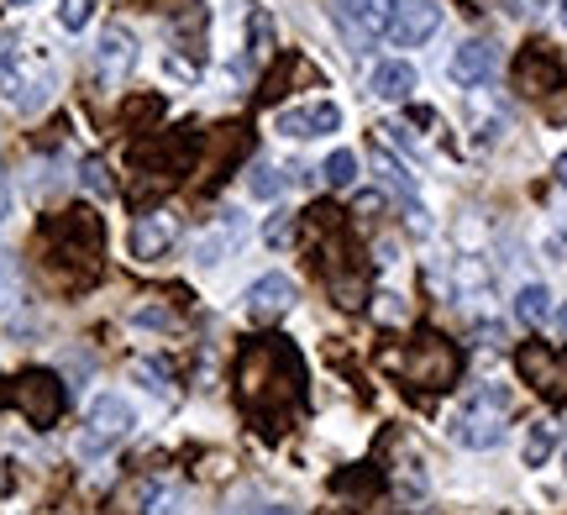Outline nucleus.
I'll return each mask as SVG.
<instances>
[{"mask_svg": "<svg viewBox=\"0 0 567 515\" xmlns=\"http://www.w3.org/2000/svg\"><path fill=\"white\" fill-rule=\"evenodd\" d=\"M505 426H509V394L484 384L478 394H467V405L457 411L452 421V436L473 447V453H488V447H499L505 442Z\"/></svg>", "mask_w": 567, "mask_h": 515, "instance_id": "obj_1", "label": "nucleus"}, {"mask_svg": "<svg viewBox=\"0 0 567 515\" xmlns=\"http://www.w3.org/2000/svg\"><path fill=\"white\" fill-rule=\"evenodd\" d=\"M515 369L530 390L551 400V405H567V348H551V342H520L515 348Z\"/></svg>", "mask_w": 567, "mask_h": 515, "instance_id": "obj_2", "label": "nucleus"}, {"mask_svg": "<svg viewBox=\"0 0 567 515\" xmlns=\"http://www.w3.org/2000/svg\"><path fill=\"white\" fill-rule=\"evenodd\" d=\"M400 369H405L410 384H421V390H446V384L457 379V348H452L446 337H421V342H410V352L400 358Z\"/></svg>", "mask_w": 567, "mask_h": 515, "instance_id": "obj_3", "label": "nucleus"}, {"mask_svg": "<svg viewBox=\"0 0 567 515\" xmlns=\"http://www.w3.org/2000/svg\"><path fill=\"white\" fill-rule=\"evenodd\" d=\"M295 306V279H284V274H264V279H252L243 295V310L252 327H268V321H284Z\"/></svg>", "mask_w": 567, "mask_h": 515, "instance_id": "obj_4", "label": "nucleus"}, {"mask_svg": "<svg viewBox=\"0 0 567 515\" xmlns=\"http://www.w3.org/2000/svg\"><path fill=\"white\" fill-rule=\"evenodd\" d=\"M509 74H515V90H520V95H551V90H563V63H557V53L542 48V42L520 48V59H515Z\"/></svg>", "mask_w": 567, "mask_h": 515, "instance_id": "obj_5", "label": "nucleus"}, {"mask_svg": "<svg viewBox=\"0 0 567 515\" xmlns=\"http://www.w3.org/2000/svg\"><path fill=\"white\" fill-rule=\"evenodd\" d=\"M132 426H137V411H132V400L126 394H95L90 400V447H101V442H122V436H132Z\"/></svg>", "mask_w": 567, "mask_h": 515, "instance_id": "obj_6", "label": "nucleus"}, {"mask_svg": "<svg viewBox=\"0 0 567 515\" xmlns=\"http://www.w3.org/2000/svg\"><path fill=\"white\" fill-rule=\"evenodd\" d=\"M436 27H442V6H431V0H400V11H394L384 38L394 48H421Z\"/></svg>", "mask_w": 567, "mask_h": 515, "instance_id": "obj_7", "label": "nucleus"}, {"mask_svg": "<svg viewBox=\"0 0 567 515\" xmlns=\"http://www.w3.org/2000/svg\"><path fill=\"white\" fill-rule=\"evenodd\" d=\"M174 243H179V216L174 210L137 216V227H132V253L137 258H163V253H174Z\"/></svg>", "mask_w": 567, "mask_h": 515, "instance_id": "obj_8", "label": "nucleus"}, {"mask_svg": "<svg viewBox=\"0 0 567 515\" xmlns=\"http://www.w3.org/2000/svg\"><path fill=\"white\" fill-rule=\"evenodd\" d=\"M494 69H499V42H488V38H467L457 53H452V80L457 84H488L494 80Z\"/></svg>", "mask_w": 567, "mask_h": 515, "instance_id": "obj_9", "label": "nucleus"}, {"mask_svg": "<svg viewBox=\"0 0 567 515\" xmlns=\"http://www.w3.org/2000/svg\"><path fill=\"white\" fill-rule=\"evenodd\" d=\"M284 137H326V132H337L342 126V111L331 101H316V105H295V111H279V122H274Z\"/></svg>", "mask_w": 567, "mask_h": 515, "instance_id": "obj_10", "label": "nucleus"}, {"mask_svg": "<svg viewBox=\"0 0 567 515\" xmlns=\"http://www.w3.org/2000/svg\"><path fill=\"white\" fill-rule=\"evenodd\" d=\"M95 59H101L105 80H122V74H132V63H137V42H132L126 27H105L101 42H95Z\"/></svg>", "mask_w": 567, "mask_h": 515, "instance_id": "obj_11", "label": "nucleus"}, {"mask_svg": "<svg viewBox=\"0 0 567 515\" xmlns=\"http://www.w3.org/2000/svg\"><path fill=\"white\" fill-rule=\"evenodd\" d=\"M415 69H410L405 59H384L379 69H373V95L379 101H410L415 95Z\"/></svg>", "mask_w": 567, "mask_h": 515, "instance_id": "obj_12", "label": "nucleus"}, {"mask_svg": "<svg viewBox=\"0 0 567 515\" xmlns=\"http://www.w3.org/2000/svg\"><path fill=\"white\" fill-rule=\"evenodd\" d=\"M237 243H243V227H237L231 216H221L216 227H205L200 237H195V264H221V258H231Z\"/></svg>", "mask_w": 567, "mask_h": 515, "instance_id": "obj_13", "label": "nucleus"}, {"mask_svg": "<svg viewBox=\"0 0 567 515\" xmlns=\"http://www.w3.org/2000/svg\"><path fill=\"white\" fill-rule=\"evenodd\" d=\"M342 6H347V17L358 21L363 32H373V38H384L394 11H400V0H342Z\"/></svg>", "mask_w": 567, "mask_h": 515, "instance_id": "obj_14", "label": "nucleus"}, {"mask_svg": "<svg viewBox=\"0 0 567 515\" xmlns=\"http://www.w3.org/2000/svg\"><path fill=\"white\" fill-rule=\"evenodd\" d=\"M515 316L526 321V327H547L551 321V289L547 285H526L515 295Z\"/></svg>", "mask_w": 567, "mask_h": 515, "instance_id": "obj_15", "label": "nucleus"}, {"mask_svg": "<svg viewBox=\"0 0 567 515\" xmlns=\"http://www.w3.org/2000/svg\"><path fill=\"white\" fill-rule=\"evenodd\" d=\"M373 164H379V174H384V185L394 189V195H405L410 206H415V174H405V164H394V158H389L384 147L373 153Z\"/></svg>", "mask_w": 567, "mask_h": 515, "instance_id": "obj_16", "label": "nucleus"}, {"mask_svg": "<svg viewBox=\"0 0 567 515\" xmlns=\"http://www.w3.org/2000/svg\"><path fill=\"white\" fill-rule=\"evenodd\" d=\"M326 185L331 189H352V179H358V153H347V147H337L331 158H326Z\"/></svg>", "mask_w": 567, "mask_h": 515, "instance_id": "obj_17", "label": "nucleus"}, {"mask_svg": "<svg viewBox=\"0 0 567 515\" xmlns=\"http://www.w3.org/2000/svg\"><path fill=\"white\" fill-rule=\"evenodd\" d=\"M547 457H551V426L547 421H536V426L526 432V463L530 468H542Z\"/></svg>", "mask_w": 567, "mask_h": 515, "instance_id": "obj_18", "label": "nucleus"}, {"mask_svg": "<svg viewBox=\"0 0 567 515\" xmlns=\"http://www.w3.org/2000/svg\"><path fill=\"white\" fill-rule=\"evenodd\" d=\"M80 185L90 189V195H111V168H105V158H84L80 164Z\"/></svg>", "mask_w": 567, "mask_h": 515, "instance_id": "obj_19", "label": "nucleus"}, {"mask_svg": "<svg viewBox=\"0 0 567 515\" xmlns=\"http://www.w3.org/2000/svg\"><path fill=\"white\" fill-rule=\"evenodd\" d=\"M90 17H95V0H63V6H59L63 32H84V27H90Z\"/></svg>", "mask_w": 567, "mask_h": 515, "instance_id": "obj_20", "label": "nucleus"}, {"mask_svg": "<svg viewBox=\"0 0 567 515\" xmlns=\"http://www.w3.org/2000/svg\"><path fill=\"white\" fill-rule=\"evenodd\" d=\"M264 243L268 248H289V243H295V216H289V210H274V216H268Z\"/></svg>", "mask_w": 567, "mask_h": 515, "instance_id": "obj_21", "label": "nucleus"}, {"mask_svg": "<svg viewBox=\"0 0 567 515\" xmlns=\"http://www.w3.org/2000/svg\"><path fill=\"white\" fill-rule=\"evenodd\" d=\"M268 53H274V42H268V17L258 11V17H252V59L264 63Z\"/></svg>", "mask_w": 567, "mask_h": 515, "instance_id": "obj_22", "label": "nucleus"}, {"mask_svg": "<svg viewBox=\"0 0 567 515\" xmlns=\"http://www.w3.org/2000/svg\"><path fill=\"white\" fill-rule=\"evenodd\" d=\"M132 373H137V379H147V390L153 394H168V369H158V363H132Z\"/></svg>", "mask_w": 567, "mask_h": 515, "instance_id": "obj_23", "label": "nucleus"}, {"mask_svg": "<svg viewBox=\"0 0 567 515\" xmlns=\"http://www.w3.org/2000/svg\"><path fill=\"white\" fill-rule=\"evenodd\" d=\"M247 185H252V195H264V200L268 195H279V179H274V168H264V164L252 168V179H247Z\"/></svg>", "mask_w": 567, "mask_h": 515, "instance_id": "obj_24", "label": "nucleus"}, {"mask_svg": "<svg viewBox=\"0 0 567 515\" xmlns=\"http://www.w3.org/2000/svg\"><path fill=\"white\" fill-rule=\"evenodd\" d=\"M17 63H21V53H17V38H11V32H0V74H11Z\"/></svg>", "mask_w": 567, "mask_h": 515, "instance_id": "obj_25", "label": "nucleus"}, {"mask_svg": "<svg viewBox=\"0 0 567 515\" xmlns=\"http://www.w3.org/2000/svg\"><path fill=\"white\" fill-rule=\"evenodd\" d=\"M6 216H11V179L0 174V222H6Z\"/></svg>", "mask_w": 567, "mask_h": 515, "instance_id": "obj_26", "label": "nucleus"}, {"mask_svg": "<svg viewBox=\"0 0 567 515\" xmlns=\"http://www.w3.org/2000/svg\"><path fill=\"white\" fill-rule=\"evenodd\" d=\"M384 206V195H358V216H368V210Z\"/></svg>", "mask_w": 567, "mask_h": 515, "instance_id": "obj_27", "label": "nucleus"}, {"mask_svg": "<svg viewBox=\"0 0 567 515\" xmlns=\"http://www.w3.org/2000/svg\"><path fill=\"white\" fill-rule=\"evenodd\" d=\"M547 253H557V258H567V231H557V237H551V243H547Z\"/></svg>", "mask_w": 567, "mask_h": 515, "instance_id": "obj_28", "label": "nucleus"}, {"mask_svg": "<svg viewBox=\"0 0 567 515\" xmlns=\"http://www.w3.org/2000/svg\"><path fill=\"white\" fill-rule=\"evenodd\" d=\"M551 174H557V185L567 189V153H563V158H557V164H551Z\"/></svg>", "mask_w": 567, "mask_h": 515, "instance_id": "obj_29", "label": "nucleus"}, {"mask_svg": "<svg viewBox=\"0 0 567 515\" xmlns=\"http://www.w3.org/2000/svg\"><path fill=\"white\" fill-rule=\"evenodd\" d=\"M258 515H295V511H279V505H268V511H258Z\"/></svg>", "mask_w": 567, "mask_h": 515, "instance_id": "obj_30", "label": "nucleus"}, {"mask_svg": "<svg viewBox=\"0 0 567 515\" xmlns=\"http://www.w3.org/2000/svg\"><path fill=\"white\" fill-rule=\"evenodd\" d=\"M557 327H563V331H567V306H563V310H557Z\"/></svg>", "mask_w": 567, "mask_h": 515, "instance_id": "obj_31", "label": "nucleus"}, {"mask_svg": "<svg viewBox=\"0 0 567 515\" xmlns=\"http://www.w3.org/2000/svg\"><path fill=\"white\" fill-rule=\"evenodd\" d=\"M6 6H17V11H21V6H38V0H6Z\"/></svg>", "mask_w": 567, "mask_h": 515, "instance_id": "obj_32", "label": "nucleus"}, {"mask_svg": "<svg viewBox=\"0 0 567 515\" xmlns=\"http://www.w3.org/2000/svg\"><path fill=\"white\" fill-rule=\"evenodd\" d=\"M557 17H563V27H567V0H563V6H557Z\"/></svg>", "mask_w": 567, "mask_h": 515, "instance_id": "obj_33", "label": "nucleus"}, {"mask_svg": "<svg viewBox=\"0 0 567 515\" xmlns=\"http://www.w3.org/2000/svg\"><path fill=\"white\" fill-rule=\"evenodd\" d=\"M563 468H567V442H563Z\"/></svg>", "mask_w": 567, "mask_h": 515, "instance_id": "obj_34", "label": "nucleus"}]
</instances>
